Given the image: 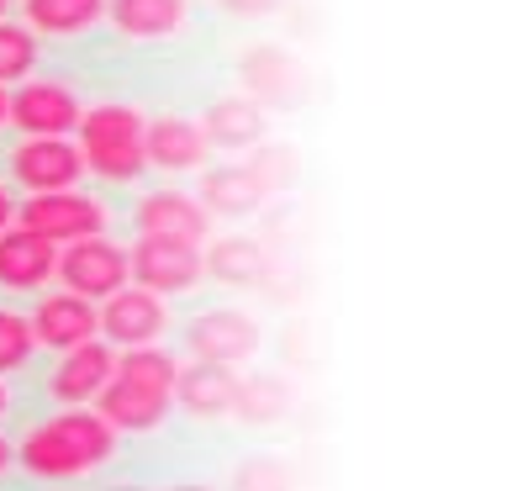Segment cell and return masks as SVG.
<instances>
[{
  "label": "cell",
  "instance_id": "cell-29",
  "mask_svg": "<svg viewBox=\"0 0 512 491\" xmlns=\"http://www.w3.org/2000/svg\"><path fill=\"white\" fill-rule=\"evenodd\" d=\"M6 11H11V0H0V22H6Z\"/></svg>",
  "mask_w": 512,
  "mask_h": 491
},
{
  "label": "cell",
  "instance_id": "cell-11",
  "mask_svg": "<svg viewBox=\"0 0 512 491\" xmlns=\"http://www.w3.org/2000/svg\"><path fill=\"white\" fill-rule=\"evenodd\" d=\"M111 365H117V349L101 344V338H85V344H74L59 354V370H53V402L59 407H85V402H96L101 386L111 381Z\"/></svg>",
  "mask_w": 512,
  "mask_h": 491
},
{
  "label": "cell",
  "instance_id": "cell-19",
  "mask_svg": "<svg viewBox=\"0 0 512 491\" xmlns=\"http://www.w3.org/2000/svg\"><path fill=\"white\" fill-rule=\"evenodd\" d=\"M106 16L122 37H138V43H154L185 27V0H106Z\"/></svg>",
  "mask_w": 512,
  "mask_h": 491
},
{
  "label": "cell",
  "instance_id": "cell-22",
  "mask_svg": "<svg viewBox=\"0 0 512 491\" xmlns=\"http://www.w3.org/2000/svg\"><path fill=\"white\" fill-rule=\"evenodd\" d=\"M27 27L48 32V37H74L90 32L106 16V0H27Z\"/></svg>",
  "mask_w": 512,
  "mask_h": 491
},
{
  "label": "cell",
  "instance_id": "cell-21",
  "mask_svg": "<svg viewBox=\"0 0 512 491\" xmlns=\"http://www.w3.org/2000/svg\"><path fill=\"white\" fill-rule=\"evenodd\" d=\"M243 85H249V96L264 106V101H296V90H301V74L296 64L286 59L280 48H259L243 59Z\"/></svg>",
  "mask_w": 512,
  "mask_h": 491
},
{
  "label": "cell",
  "instance_id": "cell-12",
  "mask_svg": "<svg viewBox=\"0 0 512 491\" xmlns=\"http://www.w3.org/2000/svg\"><path fill=\"white\" fill-rule=\"evenodd\" d=\"M59 275V243L43 233H27L22 222H11L0 233V286L6 291H43Z\"/></svg>",
  "mask_w": 512,
  "mask_h": 491
},
{
  "label": "cell",
  "instance_id": "cell-14",
  "mask_svg": "<svg viewBox=\"0 0 512 491\" xmlns=\"http://www.w3.org/2000/svg\"><path fill=\"white\" fill-rule=\"evenodd\" d=\"M132 222H138V233L185 238V243H206V233H212V212L191 191H148L138 201V212H132Z\"/></svg>",
  "mask_w": 512,
  "mask_h": 491
},
{
  "label": "cell",
  "instance_id": "cell-28",
  "mask_svg": "<svg viewBox=\"0 0 512 491\" xmlns=\"http://www.w3.org/2000/svg\"><path fill=\"white\" fill-rule=\"evenodd\" d=\"M6 117H11V90L0 85V127H6Z\"/></svg>",
  "mask_w": 512,
  "mask_h": 491
},
{
  "label": "cell",
  "instance_id": "cell-8",
  "mask_svg": "<svg viewBox=\"0 0 512 491\" xmlns=\"http://www.w3.org/2000/svg\"><path fill=\"white\" fill-rule=\"evenodd\" d=\"M11 175L32 191H74L85 180V159L80 143L69 138H22L11 148Z\"/></svg>",
  "mask_w": 512,
  "mask_h": 491
},
{
  "label": "cell",
  "instance_id": "cell-6",
  "mask_svg": "<svg viewBox=\"0 0 512 491\" xmlns=\"http://www.w3.org/2000/svg\"><path fill=\"white\" fill-rule=\"evenodd\" d=\"M59 280H64V291L74 296H85V301H106L111 291H122L132 270H127V249L122 243H111V238H74L59 249Z\"/></svg>",
  "mask_w": 512,
  "mask_h": 491
},
{
  "label": "cell",
  "instance_id": "cell-7",
  "mask_svg": "<svg viewBox=\"0 0 512 491\" xmlns=\"http://www.w3.org/2000/svg\"><path fill=\"white\" fill-rule=\"evenodd\" d=\"M85 106L80 96L64 85V80H22L11 90V127L22 132V138H69L74 127H80Z\"/></svg>",
  "mask_w": 512,
  "mask_h": 491
},
{
  "label": "cell",
  "instance_id": "cell-27",
  "mask_svg": "<svg viewBox=\"0 0 512 491\" xmlns=\"http://www.w3.org/2000/svg\"><path fill=\"white\" fill-rule=\"evenodd\" d=\"M11 460H16V449H11L6 439H0V476H6V470H11Z\"/></svg>",
  "mask_w": 512,
  "mask_h": 491
},
{
  "label": "cell",
  "instance_id": "cell-20",
  "mask_svg": "<svg viewBox=\"0 0 512 491\" xmlns=\"http://www.w3.org/2000/svg\"><path fill=\"white\" fill-rule=\"evenodd\" d=\"M201 259H206V275L222 280V286H259L264 270H270V259H264L254 238H222Z\"/></svg>",
  "mask_w": 512,
  "mask_h": 491
},
{
  "label": "cell",
  "instance_id": "cell-26",
  "mask_svg": "<svg viewBox=\"0 0 512 491\" xmlns=\"http://www.w3.org/2000/svg\"><path fill=\"white\" fill-rule=\"evenodd\" d=\"M11 222H16V201L6 196V185H0V233H6Z\"/></svg>",
  "mask_w": 512,
  "mask_h": 491
},
{
  "label": "cell",
  "instance_id": "cell-9",
  "mask_svg": "<svg viewBox=\"0 0 512 491\" xmlns=\"http://www.w3.org/2000/svg\"><path fill=\"white\" fill-rule=\"evenodd\" d=\"M101 307V338L111 349H132V344H159V333L169 323V312H164V301L154 291H143V286H127L122 291H111L106 301H96Z\"/></svg>",
  "mask_w": 512,
  "mask_h": 491
},
{
  "label": "cell",
  "instance_id": "cell-13",
  "mask_svg": "<svg viewBox=\"0 0 512 491\" xmlns=\"http://www.w3.org/2000/svg\"><path fill=\"white\" fill-rule=\"evenodd\" d=\"M185 344H191L196 360H217V365H243L259 349V323L243 312H201L191 328H185Z\"/></svg>",
  "mask_w": 512,
  "mask_h": 491
},
{
  "label": "cell",
  "instance_id": "cell-17",
  "mask_svg": "<svg viewBox=\"0 0 512 491\" xmlns=\"http://www.w3.org/2000/svg\"><path fill=\"white\" fill-rule=\"evenodd\" d=\"M206 143L212 148H233V154H243V148H259L264 132H270V122H264V106L254 96H227L217 101L212 111H206Z\"/></svg>",
  "mask_w": 512,
  "mask_h": 491
},
{
  "label": "cell",
  "instance_id": "cell-15",
  "mask_svg": "<svg viewBox=\"0 0 512 491\" xmlns=\"http://www.w3.org/2000/svg\"><path fill=\"white\" fill-rule=\"evenodd\" d=\"M238 391H243V381L233 375V365H217V360H191L175 375V402L185 412H196V418H222V412H233Z\"/></svg>",
  "mask_w": 512,
  "mask_h": 491
},
{
  "label": "cell",
  "instance_id": "cell-25",
  "mask_svg": "<svg viewBox=\"0 0 512 491\" xmlns=\"http://www.w3.org/2000/svg\"><path fill=\"white\" fill-rule=\"evenodd\" d=\"M222 6L233 11V16H264V11H275L280 0H222Z\"/></svg>",
  "mask_w": 512,
  "mask_h": 491
},
{
  "label": "cell",
  "instance_id": "cell-16",
  "mask_svg": "<svg viewBox=\"0 0 512 491\" xmlns=\"http://www.w3.org/2000/svg\"><path fill=\"white\" fill-rule=\"evenodd\" d=\"M270 196V175L259 164H222L201 180V206L212 217H243Z\"/></svg>",
  "mask_w": 512,
  "mask_h": 491
},
{
  "label": "cell",
  "instance_id": "cell-5",
  "mask_svg": "<svg viewBox=\"0 0 512 491\" xmlns=\"http://www.w3.org/2000/svg\"><path fill=\"white\" fill-rule=\"evenodd\" d=\"M16 222L27 233H43L48 243H74V238H96L106 233V206L96 196H85L80 185L74 191H32L16 206Z\"/></svg>",
  "mask_w": 512,
  "mask_h": 491
},
{
  "label": "cell",
  "instance_id": "cell-4",
  "mask_svg": "<svg viewBox=\"0 0 512 491\" xmlns=\"http://www.w3.org/2000/svg\"><path fill=\"white\" fill-rule=\"evenodd\" d=\"M127 270H132V286H143L154 296H180L206 275V259H201V243L138 233V243L127 249Z\"/></svg>",
  "mask_w": 512,
  "mask_h": 491
},
{
  "label": "cell",
  "instance_id": "cell-2",
  "mask_svg": "<svg viewBox=\"0 0 512 491\" xmlns=\"http://www.w3.org/2000/svg\"><path fill=\"white\" fill-rule=\"evenodd\" d=\"M117 455V428L96 407H64L22 444V470L37 481H80Z\"/></svg>",
  "mask_w": 512,
  "mask_h": 491
},
{
  "label": "cell",
  "instance_id": "cell-1",
  "mask_svg": "<svg viewBox=\"0 0 512 491\" xmlns=\"http://www.w3.org/2000/svg\"><path fill=\"white\" fill-rule=\"evenodd\" d=\"M175 375L180 360L159 344H132L117 354L111 381L96 396V412L117 428V433H148L169 418L175 407Z\"/></svg>",
  "mask_w": 512,
  "mask_h": 491
},
{
  "label": "cell",
  "instance_id": "cell-30",
  "mask_svg": "<svg viewBox=\"0 0 512 491\" xmlns=\"http://www.w3.org/2000/svg\"><path fill=\"white\" fill-rule=\"evenodd\" d=\"M6 402H11V396H6V386H0V412H6Z\"/></svg>",
  "mask_w": 512,
  "mask_h": 491
},
{
  "label": "cell",
  "instance_id": "cell-10",
  "mask_svg": "<svg viewBox=\"0 0 512 491\" xmlns=\"http://www.w3.org/2000/svg\"><path fill=\"white\" fill-rule=\"evenodd\" d=\"M27 323H32L37 349L64 354L74 344H85V338H101V307L85 301V296H74V291H53V296H43L32 307Z\"/></svg>",
  "mask_w": 512,
  "mask_h": 491
},
{
  "label": "cell",
  "instance_id": "cell-23",
  "mask_svg": "<svg viewBox=\"0 0 512 491\" xmlns=\"http://www.w3.org/2000/svg\"><path fill=\"white\" fill-rule=\"evenodd\" d=\"M37 32L32 27H16V22H0V85H22L32 80L37 69Z\"/></svg>",
  "mask_w": 512,
  "mask_h": 491
},
{
  "label": "cell",
  "instance_id": "cell-18",
  "mask_svg": "<svg viewBox=\"0 0 512 491\" xmlns=\"http://www.w3.org/2000/svg\"><path fill=\"white\" fill-rule=\"evenodd\" d=\"M143 148H148V164H159V169H201L212 143H206L201 122L191 117H159V122H148Z\"/></svg>",
  "mask_w": 512,
  "mask_h": 491
},
{
  "label": "cell",
  "instance_id": "cell-3",
  "mask_svg": "<svg viewBox=\"0 0 512 491\" xmlns=\"http://www.w3.org/2000/svg\"><path fill=\"white\" fill-rule=\"evenodd\" d=\"M148 117L138 106H85L80 127H74V143H80L85 175L111 180V185H132L148 169V148H143Z\"/></svg>",
  "mask_w": 512,
  "mask_h": 491
},
{
  "label": "cell",
  "instance_id": "cell-24",
  "mask_svg": "<svg viewBox=\"0 0 512 491\" xmlns=\"http://www.w3.org/2000/svg\"><path fill=\"white\" fill-rule=\"evenodd\" d=\"M32 349H37V338H32V323H27L22 312L0 307V375L22 370V365L32 360Z\"/></svg>",
  "mask_w": 512,
  "mask_h": 491
}]
</instances>
